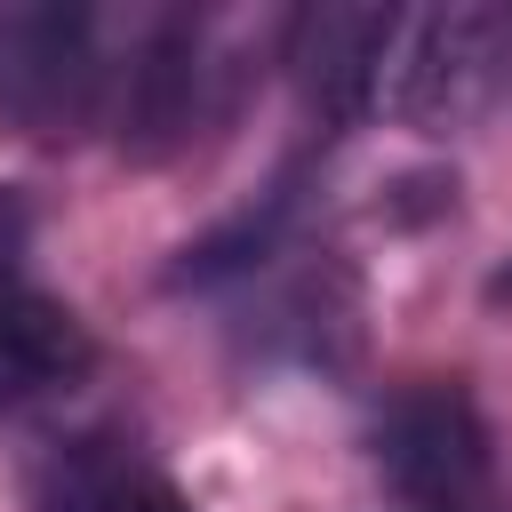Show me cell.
Returning a JSON list of instances; mask_svg holds the SVG:
<instances>
[{
    "instance_id": "cell-5",
    "label": "cell",
    "mask_w": 512,
    "mask_h": 512,
    "mask_svg": "<svg viewBox=\"0 0 512 512\" xmlns=\"http://www.w3.org/2000/svg\"><path fill=\"white\" fill-rule=\"evenodd\" d=\"M192 112H200V16H160L144 32V56L128 64L120 152L128 160H168L192 136Z\"/></svg>"
},
{
    "instance_id": "cell-2",
    "label": "cell",
    "mask_w": 512,
    "mask_h": 512,
    "mask_svg": "<svg viewBox=\"0 0 512 512\" xmlns=\"http://www.w3.org/2000/svg\"><path fill=\"white\" fill-rule=\"evenodd\" d=\"M24 256H32V208H24V192L0 184V400L48 392L96 360L88 328L24 272Z\"/></svg>"
},
{
    "instance_id": "cell-6",
    "label": "cell",
    "mask_w": 512,
    "mask_h": 512,
    "mask_svg": "<svg viewBox=\"0 0 512 512\" xmlns=\"http://www.w3.org/2000/svg\"><path fill=\"white\" fill-rule=\"evenodd\" d=\"M504 24L496 16H416L408 24V64H400V112L408 120H440L464 104V80L488 64V40Z\"/></svg>"
},
{
    "instance_id": "cell-8",
    "label": "cell",
    "mask_w": 512,
    "mask_h": 512,
    "mask_svg": "<svg viewBox=\"0 0 512 512\" xmlns=\"http://www.w3.org/2000/svg\"><path fill=\"white\" fill-rule=\"evenodd\" d=\"M56 512H192L160 472H136V464H88V472H72V488H64V504Z\"/></svg>"
},
{
    "instance_id": "cell-7",
    "label": "cell",
    "mask_w": 512,
    "mask_h": 512,
    "mask_svg": "<svg viewBox=\"0 0 512 512\" xmlns=\"http://www.w3.org/2000/svg\"><path fill=\"white\" fill-rule=\"evenodd\" d=\"M280 224H288V192H272L264 208H240L232 224H216L208 240H192V248L168 264V288H208V280H224V272H248V264L280 240Z\"/></svg>"
},
{
    "instance_id": "cell-9",
    "label": "cell",
    "mask_w": 512,
    "mask_h": 512,
    "mask_svg": "<svg viewBox=\"0 0 512 512\" xmlns=\"http://www.w3.org/2000/svg\"><path fill=\"white\" fill-rule=\"evenodd\" d=\"M488 296H496V304H504V296H512V264H504V272H496V280H488Z\"/></svg>"
},
{
    "instance_id": "cell-3",
    "label": "cell",
    "mask_w": 512,
    "mask_h": 512,
    "mask_svg": "<svg viewBox=\"0 0 512 512\" xmlns=\"http://www.w3.org/2000/svg\"><path fill=\"white\" fill-rule=\"evenodd\" d=\"M0 96L40 128H72L96 96V16L88 8H16L0 16Z\"/></svg>"
},
{
    "instance_id": "cell-4",
    "label": "cell",
    "mask_w": 512,
    "mask_h": 512,
    "mask_svg": "<svg viewBox=\"0 0 512 512\" xmlns=\"http://www.w3.org/2000/svg\"><path fill=\"white\" fill-rule=\"evenodd\" d=\"M408 24L392 8H304L288 24V64H296V88L304 104L328 120V128H352L376 88H384V56Z\"/></svg>"
},
{
    "instance_id": "cell-1",
    "label": "cell",
    "mask_w": 512,
    "mask_h": 512,
    "mask_svg": "<svg viewBox=\"0 0 512 512\" xmlns=\"http://www.w3.org/2000/svg\"><path fill=\"white\" fill-rule=\"evenodd\" d=\"M376 464L392 472V488L424 512H464L488 488V424L472 408V392L456 384H416L376 416Z\"/></svg>"
}]
</instances>
